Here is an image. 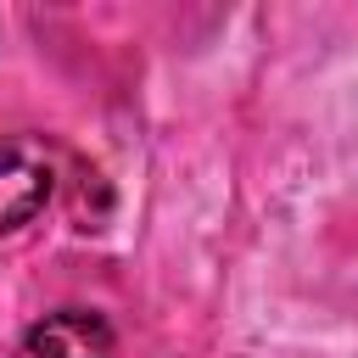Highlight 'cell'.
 <instances>
[{
	"instance_id": "1",
	"label": "cell",
	"mask_w": 358,
	"mask_h": 358,
	"mask_svg": "<svg viewBox=\"0 0 358 358\" xmlns=\"http://www.w3.org/2000/svg\"><path fill=\"white\" fill-rule=\"evenodd\" d=\"M56 190V151L39 134L0 140V235L22 229Z\"/></svg>"
},
{
	"instance_id": "2",
	"label": "cell",
	"mask_w": 358,
	"mask_h": 358,
	"mask_svg": "<svg viewBox=\"0 0 358 358\" xmlns=\"http://www.w3.org/2000/svg\"><path fill=\"white\" fill-rule=\"evenodd\" d=\"M11 358H112V324L90 308H62L45 313Z\"/></svg>"
}]
</instances>
